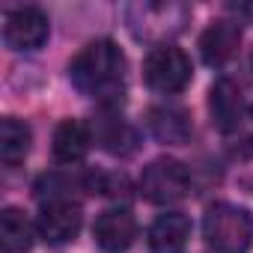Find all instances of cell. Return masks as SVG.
<instances>
[{"instance_id":"6da1fadb","label":"cell","mask_w":253,"mask_h":253,"mask_svg":"<svg viewBox=\"0 0 253 253\" xmlns=\"http://www.w3.org/2000/svg\"><path fill=\"white\" fill-rule=\"evenodd\" d=\"M69 78L78 92L98 101H116L125 89V54L116 42L95 39L78 51L69 66Z\"/></svg>"},{"instance_id":"7a4b0ae2","label":"cell","mask_w":253,"mask_h":253,"mask_svg":"<svg viewBox=\"0 0 253 253\" xmlns=\"http://www.w3.org/2000/svg\"><path fill=\"white\" fill-rule=\"evenodd\" d=\"M203 238L214 253H247L253 247V211L232 203H214L203 217Z\"/></svg>"},{"instance_id":"3957f363","label":"cell","mask_w":253,"mask_h":253,"mask_svg":"<svg viewBox=\"0 0 253 253\" xmlns=\"http://www.w3.org/2000/svg\"><path fill=\"white\" fill-rule=\"evenodd\" d=\"M143 78H146V84L155 92L173 95V92H182L191 84L194 66H191V57L182 48H176V45H158V48L149 51V57L143 63Z\"/></svg>"},{"instance_id":"277c9868","label":"cell","mask_w":253,"mask_h":253,"mask_svg":"<svg viewBox=\"0 0 253 253\" xmlns=\"http://www.w3.org/2000/svg\"><path fill=\"white\" fill-rule=\"evenodd\" d=\"M191 188V176L182 161L176 158H155L152 164L143 167L140 176V191L149 203L155 206H170L179 203Z\"/></svg>"},{"instance_id":"5b68a950","label":"cell","mask_w":253,"mask_h":253,"mask_svg":"<svg viewBox=\"0 0 253 253\" xmlns=\"http://www.w3.org/2000/svg\"><path fill=\"white\" fill-rule=\"evenodd\" d=\"M51 21L39 6H18L3 21V42L12 51H36L45 45Z\"/></svg>"},{"instance_id":"8992f818","label":"cell","mask_w":253,"mask_h":253,"mask_svg":"<svg viewBox=\"0 0 253 253\" xmlns=\"http://www.w3.org/2000/svg\"><path fill=\"white\" fill-rule=\"evenodd\" d=\"M84 214L81 206L72 200H48L36 217V232L48 241V244H66L81 232Z\"/></svg>"},{"instance_id":"52a82bcc","label":"cell","mask_w":253,"mask_h":253,"mask_svg":"<svg viewBox=\"0 0 253 253\" xmlns=\"http://www.w3.org/2000/svg\"><path fill=\"white\" fill-rule=\"evenodd\" d=\"M92 238L101 250L107 253H122L128 250L137 238V220L128 209H107L98 214L92 226Z\"/></svg>"},{"instance_id":"ba28073f","label":"cell","mask_w":253,"mask_h":253,"mask_svg":"<svg viewBox=\"0 0 253 253\" xmlns=\"http://www.w3.org/2000/svg\"><path fill=\"white\" fill-rule=\"evenodd\" d=\"M185 18H188V9L176 6V3H143V6L131 9V24L146 39L179 33L182 24H185Z\"/></svg>"},{"instance_id":"9c48e42d","label":"cell","mask_w":253,"mask_h":253,"mask_svg":"<svg viewBox=\"0 0 253 253\" xmlns=\"http://www.w3.org/2000/svg\"><path fill=\"white\" fill-rule=\"evenodd\" d=\"M241 45V24L232 18H217L211 21L203 36H200V54L209 66H223L238 54Z\"/></svg>"},{"instance_id":"30bf717a","label":"cell","mask_w":253,"mask_h":253,"mask_svg":"<svg viewBox=\"0 0 253 253\" xmlns=\"http://www.w3.org/2000/svg\"><path fill=\"white\" fill-rule=\"evenodd\" d=\"M209 110H211V122L217 125L220 131H235L241 125V116H244L241 89L229 78L214 81L211 89H209Z\"/></svg>"},{"instance_id":"8fae6325","label":"cell","mask_w":253,"mask_h":253,"mask_svg":"<svg viewBox=\"0 0 253 253\" xmlns=\"http://www.w3.org/2000/svg\"><path fill=\"white\" fill-rule=\"evenodd\" d=\"M191 238V220L182 211H167L158 214L149 226V250L152 253H182Z\"/></svg>"},{"instance_id":"7c38bea8","label":"cell","mask_w":253,"mask_h":253,"mask_svg":"<svg viewBox=\"0 0 253 253\" xmlns=\"http://www.w3.org/2000/svg\"><path fill=\"white\" fill-rule=\"evenodd\" d=\"M92 146V131L89 125L81 122V119H63L57 128H54V140H51V149H54V158L60 164H78L86 158Z\"/></svg>"},{"instance_id":"4fadbf2b","label":"cell","mask_w":253,"mask_h":253,"mask_svg":"<svg viewBox=\"0 0 253 253\" xmlns=\"http://www.w3.org/2000/svg\"><path fill=\"white\" fill-rule=\"evenodd\" d=\"M33 146V131L30 125L15 119V116H3L0 122V161L6 167H18Z\"/></svg>"},{"instance_id":"5bb4252c","label":"cell","mask_w":253,"mask_h":253,"mask_svg":"<svg viewBox=\"0 0 253 253\" xmlns=\"http://www.w3.org/2000/svg\"><path fill=\"white\" fill-rule=\"evenodd\" d=\"M33 232L36 229L21 209H6L0 214V241L6 253H27L33 247Z\"/></svg>"},{"instance_id":"9a60e30c","label":"cell","mask_w":253,"mask_h":253,"mask_svg":"<svg viewBox=\"0 0 253 253\" xmlns=\"http://www.w3.org/2000/svg\"><path fill=\"white\" fill-rule=\"evenodd\" d=\"M149 128L161 143H185L191 137V122L176 107H155L149 113Z\"/></svg>"},{"instance_id":"2e32d148","label":"cell","mask_w":253,"mask_h":253,"mask_svg":"<svg viewBox=\"0 0 253 253\" xmlns=\"http://www.w3.org/2000/svg\"><path fill=\"white\" fill-rule=\"evenodd\" d=\"M250 113H253V107H250Z\"/></svg>"}]
</instances>
